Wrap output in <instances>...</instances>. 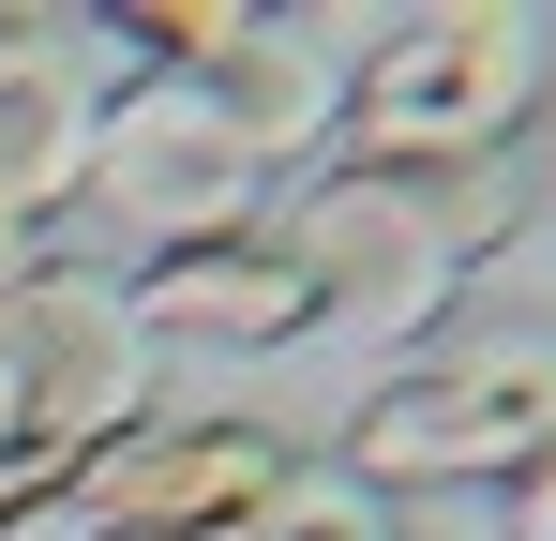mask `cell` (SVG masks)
Returning <instances> with one entry per match:
<instances>
[{
    "label": "cell",
    "mask_w": 556,
    "mask_h": 541,
    "mask_svg": "<svg viewBox=\"0 0 556 541\" xmlns=\"http://www.w3.org/2000/svg\"><path fill=\"white\" fill-rule=\"evenodd\" d=\"M271 196L286 180L241 151V121H226L195 76H121L91 105V180H76V211H91L105 241H136V256L241 241V226H271Z\"/></svg>",
    "instance_id": "cell-4"
},
{
    "label": "cell",
    "mask_w": 556,
    "mask_h": 541,
    "mask_svg": "<svg viewBox=\"0 0 556 541\" xmlns=\"http://www.w3.org/2000/svg\"><path fill=\"white\" fill-rule=\"evenodd\" d=\"M301 451L241 406H151L61 481V541H241Z\"/></svg>",
    "instance_id": "cell-6"
},
{
    "label": "cell",
    "mask_w": 556,
    "mask_h": 541,
    "mask_svg": "<svg viewBox=\"0 0 556 541\" xmlns=\"http://www.w3.org/2000/svg\"><path fill=\"white\" fill-rule=\"evenodd\" d=\"M0 361H15V451H46V466H91L105 437L151 422V347L121 316V270L91 256L0 270Z\"/></svg>",
    "instance_id": "cell-5"
},
{
    "label": "cell",
    "mask_w": 556,
    "mask_h": 541,
    "mask_svg": "<svg viewBox=\"0 0 556 541\" xmlns=\"http://www.w3.org/2000/svg\"><path fill=\"white\" fill-rule=\"evenodd\" d=\"M226 30H241V0H121V15H105L121 76H211Z\"/></svg>",
    "instance_id": "cell-10"
},
{
    "label": "cell",
    "mask_w": 556,
    "mask_h": 541,
    "mask_svg": "<svg viewBox=\"0 0 556 541\" xmlns=\"http://www.w3.org/2000/svg\"><path fill=\"white\" fill-rule=\"evenodd\" d=\"M91 30L46 15V0H0V256H30L46 226H76V180H91Z\"/></svg>",
    "instance_id": "cell-7"
},
{
    "label": "cell",
    "mask_w": 556,
    "mask_h": 541,
    "mask_svg": "<svg viewBox=\"0 0 556 541\" xmlns=\"http://www.w3.org/2000/svg\"><path fill=\"white\" fill-rule=\"evenodd\" d=\"M0 451H15V361H0Z\"/></svg>",
    "instance_id": "cell-12"
},
{
    "label": "cell",
    "mask_w": 556,
    "mask_h": 541,
    "mask_svg": "<svg viewBox=\"0 0 556 541\" xmlns=\"http://www.w3.org/2000/svg\"><path fill=\"white\" fill-rule=\"evenodd\" d=\"M0 270H15V256H0Z\"/></svg>",
    "instance_id": "cell-13"
},
{
    "label": "cell",
    "mask_w": 556,
    "mask_h": 541,
    "mask_svg": "<svg viewBox=\"0 0 556 541\" xmlns=\"http://www.w3.org/2000/svg\"><path fill=\"white\" fill-rule=\"evenodd\" d=\"M496 541H556V437L527 451L511 481H496Z\"/></svg>",
    "instance_id": "cell-11"
},
{
    "label": "cell",
    "mask_w": 556,
    "mask_h": 541,
    "mask_svg": "<svg viewBox=\"0 0 556 541\" xmlns=\"http://www.w3.org/2000/svg\"><path fill=\"white\" fill-rule=\"evenodd\" d=\"M121 316H136V347H195V361H271L316 331V286L286 270L271 226H241V241H181V256H136L121 270Z\"/></svg>",
    "instance_id": "cell-8"
},
{
    "label": "cell",
    "mask_w": 556,
    "mask_h": 541,
    "mask_svg": "<svg viewBox=\"0 0 556 541\" xmlns=\"http://www.w3.org/2000/svg\"><path fill=\"white\" fill-rule=\"evenodd\" d=\"M542 437H556V331H466V347L391 361L346 406L331 466L406 512V496H452V481H511Z\"/></svg>",
    "instance_id": "cell-3"
},
{
    "label": "cell",
    "mask_w": 556,
    "mask_h": 541,
    "mask_svg": "<svg viewBox=\"0 0 556 541\" xmlns=\"http://www.w3.org/2000/svg\"><path fill=\"white\" fill-rule=\"evenodd\" d=\"M511 196L496 180H391V166H301L271 211L286 270L316 286V331H437L466 301V270L496 256Z\"/></svg>",
    "instance_id": "cell-2"
},
{
    "label": "cell",
    "mask_w": 556,
    "mask_h": 541,
    "mask_svg": "<svg viewBox=\"0 0 556 541\" xmlns=\"http://www.w3.org/2000/svg\"><path fill=\"white\" fill-rule=\"evenodd\" d=\"M241 541H406V512H391L376 481H346V466H286L271 512H256Z\"/></svg>",
    "instance_id": "cell-9"
},
{
    "label": "cell",
    "mask_w": 556,
    "mask_h": 541,
    "mask_svg": "<svg viewBox=\"0 0 556 541\" xmlns=\"http://www.w3.org/2000/svg\"><path fill=\"white\" fill-rule=\"evenodd\" d=\"M542 90H556V30L527 0H421V15L362 30L331 136H346V166H391V180H496L511 136L542 121Z\"/></svg>",
    "instance_id": "cell-1"
}]
</instances>
